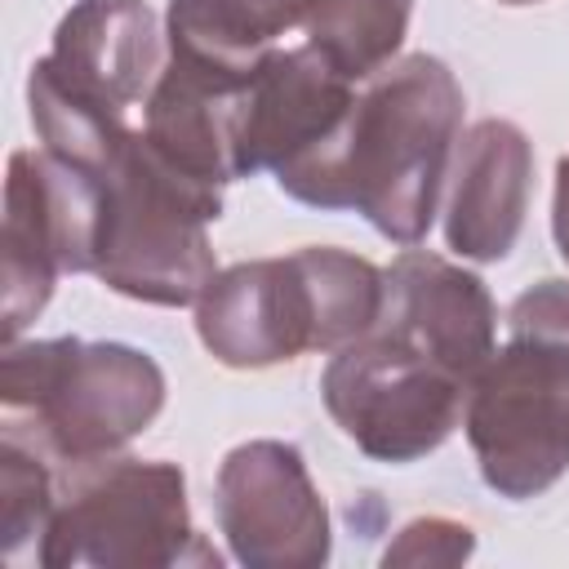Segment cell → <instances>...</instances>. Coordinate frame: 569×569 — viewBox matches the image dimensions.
I'll use <instances>...</instances> for the list:
<instances>
[{"mask_svg":"<svg viewBox=\"0 0 569 569\" xmlns=\"http://www.w3.org/2000/svg\"><path fill=\"white\" fill-rule=\"evenodd\" d=\"M462 84L431 53H409L360 84L338 147L307 187L311 209H351L378 236L418 244L462 138Z\"/></svg>","mask_w":569,"mask_h":569,"instance_id":"6da1fadb","label":"cell"},{"mask_svg":"<svg viewBox=\"0 0 569 569\" xmlns=\"http://www.w3.org/2000/svg\"><path fill=\"white\" fill-rule=\"evenodd\" d=\"M382 267L333 244L222 267L196 298V333L227 369H267L302 351H338L373 329Z\"/></svg>","mask_w":569,"mask_h":569,"instance_id":"7a4b0ae2","label":"cell"},{"mask_svg":"<svg viewBox=\"0 0 569 569\" xmlns=\"http://www.w3.org/2000/svg\"><path fill=\"white\" fill-rule=\"evenodd\" d=\"M462 431L498 498H538L569 471V280H538L511 302L507 342L476 373Z\"/></svg>","mask_w":569,"mask_h":569,"instance_id":"3957f363","label":"cell"},{"mask_svg":"<svg viewBox=\"0 0 569 569\" xmlns=\"http://www.w3.org/2000/svg\"><path fill=\"white\" fill-rule=\"evenodd\" d=\"M169 36L147 0H80L53 27V49L31 62L27 107L49 156L102 173L133 133L129 111L151 98Z\"/></svg>","mask_w":569,"mask_h":569,"instance_id":"277c9868","label":"cell"},{"mask_svg":"<svg viewBox=\"0 0 569 569\" xmlns=\"http://www.w3.org/2000/svg\"><path fill=\"white\" fill-rule=\"evenodd\" d=\"M4 436L27 440L53 467L120 453L164 409L160 365L129 342L36 338L0 356Z\"/></svg>","mask_w":569,"mask_h":569,"instance_id":"5b68a950","label":"cell"},{"mask_svg":"<svg viewBox=\"0 0 569 569\" xmlns=\"http://www.w3.org/2000/svg\"><path fill=\"white\" fill-rule=\"evenodd\" d=\"M93 271L107 289L151 307H196L218 276L209 222L222 213V187L169 164L133 129L98 173Z\"/></svg>","mask_w":569,"mask_h":569,"instance_id":"8992f818","label":"cell"},{"mask_svg":"<svg viewBox=\"0 0 569 569\" xmlns=\"http://www.w3.org/2000/svg\"><path fill=\"white\" fill-rule=\"evenodd\" d=\"M36 560L44 569H218V551L191 525L182 467L129 453L58 467V502Z\"/></svg>","mask_w":569,"mask_h":569,"instance_id":"52a82bcc","label":"cell"},{"mask_svg":"<svg viewBox=\"0 0 569 569\" xmlns=\"http://www.w3.org/2000/svg\"><path fill=\"white\" fill-rule=\"evenodd\" d=\"M467 391L471 382L382 329L338 347L320 373V400L338 431L365 458L391 467L440 449L462 422Z\"/></svg>","mask_w":569,"mask_h":569,"instance_id":"ba28073f","label":"cell"},{"mask_svg":"<svg viewBox=\"0 0 569 569\" xmlns=\"http://www.w3.org/2000/svg\"><path fill=\"white\" fill-rule=\"evenodd\" d=\"M98 196V173H84L44 147L9 156L0 227L4 342H18V333L44 311L62 271H93Z\"/></svg>","mask_w":569,"mask_h":569,"instance_id":"9c48e42d","label":"cell"},{"mask_svg":"<svg viewBox=\"0 0 569 569\" xmlns=\"http://www.w3.org/2000/svg\"><path fill=\"white\" fill-rule=\"evenodd\" d=\"M356 93L360 84L333 71L307 40L293 49L276 44L240 89V178L267 169L284 196L302 200L342 138Z\"/></svg>","mask_w":569,"mask_h":569,"instance_id":"30bf717a","label":"cell"},{"mask_svg":"<svg viewBox=\"0 0 569 569\" xmlns=\"http://www.w3.org/2000/svg\"><path fill=\"white\" fill-rule=\"evenodd\" d=\"M218 529L244 569H320L333 551L329 507L289 440H244L218 462Z\"/></svg>","mask_w":569,"mask_h":569,"instance_id":"8fae6325","label":"cell"},{"mask_svg":"<svg viewBox=\"0 0 569 569\" xmlns=\"http://www.w3.org/2000/svg\"><path fill=\"white\" fill-rule=\"evenodd\" d=\"M373 329L431 356L462 382H476L498 347V307L476 271L405 244L382 271V311Z\"/></svg>","mask_w":569,"mask_h":569,"instance_id":"7c38bea8","label":"cell"},{"mask_svg":"<svg viewBox=\"0 0 569 569\" xmlns=\"http://www.w3.org/2000/svg\"><path fill=\"white\" fill-rule=\"evenodd\" d=\"M533 191V142L502 116L476 120L449 164L445 244L467 262H502L525 227Z\"/></svg>","mask_w":569,"mask_h":569,"instance_id":"4fadbf2b","label":"cell"},{"mask_svg":"<svg viewBox=\"0 0 569 569\" xmlns=\"http://www.w3.org/2000/svg\"><path fill=\"white\" fill-rule=\"evenodd\" d=\"M249 71H222L191 53L169 49V62L142 102L147 142L178 164L182 173L227 187L240 178L236 138H240V89Z\"/></svg>","mask_w":569,"mask_h":569,"instance_id":"5bb4252c","label":"cell"},{"mask_svg":"<svg viewBox=\"0 0 569 569\" xmlns=\"http://www.w3.org/2000/svg\"><path fill=\"white\" fill-rule=\"evenodd\" d=\"M316 0H169V49L222 71H253L284 31L302 27Z\"/></svg>","mask_w":569,"mask_h":569,"instance_id":"9a60e30c","label":"cell"},{"mask_svg":"<svg viewBox=\"0 0 569 569\" xmlns=\"http://www.w3.org/2000/svg\"><path fill=\"white\" fill-rule=\"evenodd\" d=\"M413 0H316L302 31L307 44L347 80L365 84L396 62Z\"/></svg>","mask_w":569,"mask_h":569,"instance_id":"2e32d148","label":"cell"},{"mask_svg":"<svg viewBox=\"0 0 569 569\" xmlns=\"http://www.w3.org/2000/svg\"><path fill=\"white\" fill-rule=\"evenodd\" d=\"M58 502V467L18 436H0V551L18 560L40 547Z\"/></svg>","mask_w":569,"mask_h":569,"instance_id":"e0dca14e","label":"cell"},{"mask_svg":"<svg viewBox=\"0 0 569 569\" xmlns=\"http://www.w3.org/2000/svg\"><path fill=\"white\" fill-rule=\"evenodd\" d=\"M476 551V538L467 525L458 520H445V516H422V520H409L396 542L382 551V565H458Z\"/></svg>","mask_w":569,"mask_h":569,"instance_id":"ac0fdd59","label":"cell"},{"mask_svg":"<svg viewBox=\"0 0 569 569\" xmlns=\"http://www.w3.org/2000/svg\"><path fill=\"white\" fill-rule=\"evenodd\" d=\"M551 236L560 258L569 262V156H560L556 164V191H551Z\"/></svg>","mask_w":569,"mask_h":569,"instance_id":"d6986e66","label":"cell"},{"mask_svg":"<svg viewBox=\"0 0 569 569\" xmlns=\"http://www.w3.org/2000/svg\"><path fill=\"white\" fill-rule=\"evenodd\" d=\"M498 4H538V0H498Z\"/></svg>","mask_w":569,"mask_h":569,"instance_id":"ffe728a7","label":"cell"}]
</instances>
